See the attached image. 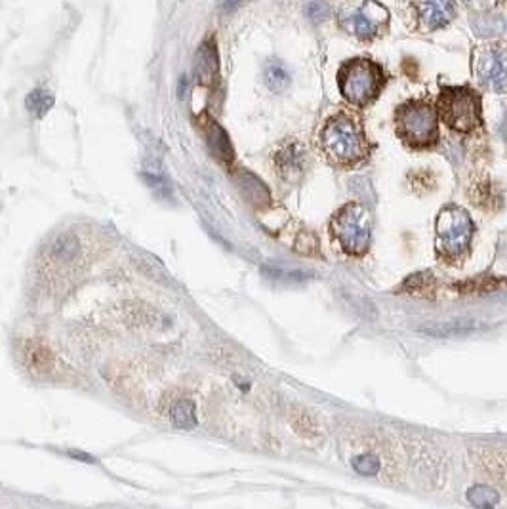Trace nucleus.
Here are the masks:
<instances>
[{
  "instance_id": "39448f33",
  "label": "nucleus",
  "mask_w": 507,
  "mask_h": 509,
  "mask_svg": "<svg viewBox=\"0 0 507 509\" xmlns=\"http://www.w3.org/2000/svg\"><path fill=\"white\" fill-rule=\"evenodd\" d=\"M440 117L456 132H473L481 124V99L469 88H446L439 98Z\"/></svg>"
},
{
  "instance_id": "ddd939ff",
  "label": "nucleus",
  "mask_w": 507,
  "mask_h": 509,
  "mask_svg": "<svg viewBox=\"0 0 507 509\" xmlns=\"http://www.w3.org/2000/svg\"><path fill=\"white\" fill-rule=\"evenodd\" d=\"M238 184H240V189L250 203L257 204V206H265L269 203V191L254 174L240 172L238 174Z\"/></svg>"
},
{
  "instance_id": "f3484780",
  "label": "nucleus",
  "mask_w": 507,
  "mask_h": 509,
  "mask_svg": "<svg viewBox=\"0 0 507 509\" xmlns=\"http://www.w3.org/2000/svg\"><path fill=\"white\" fill-rule=\"evenodd\" d=\"M467 500H469L471 505H475L479 509H492L500 502V494L486 485H477L469 488Z\"/></svg>"
},
{
  "instance_id": "20e7f679",
  "label": "nucleus",
  "mask_w": 507,
  "mask_h": 509,
  "mask_svg": "<svg viewBox=\"0 0 507 509\" xmlns=\"http://www.w3.org/2000/svg\"><path fill=\"white\" fill-rule=\"evenodd\" d=\"M399 134L412 147H429L439 138L437 113L425 101H410L397 113Z\"/></svg>"
},
{
  "instance_id": "f257e3e1",
  "label": "nucleus",
  "mask_w": 507,
  "mask_h": 509,
  "mask_svg": "<svg viewBox=\"0 0 507 509\" xmlns=\"http://www.w3.org/2000/svg\"><path fill=\"white\" fill-rule=\"evenodd\" d=\"M321 145L326 157L340 166H355L370 153L364 132L357 121L347 115H336L324 124Z\"/></svg>"
},
{
  "instance_id": "7ed1b4c3",
  "label": "nucleus",
  "mask_w": 507,
  "mask_h": 509,
  "mask_svg": "<svg viewBox=\"0 0 507 509\" xmlns=\"http://www.w3.org/2000/svg\"><path fill=\"white\" fill-rule=\"evenodd\" d=\"M372 216L367 206L351 203L343 206L332 220V233L342 248L349 254H364L370 245Z\"/></svg>"
},
{
  "instance_id": "6ab92c4d",
  "label": "nucleus",
  "mask_w": 507,
  "mask_h": 509,
  "mask_svg": "<svg viewBox=\"0 0 507 509\" xmlns=\"http://www.w3.org/2000/svg\"><path fill=\"white\" fill-rule=\"evenodd\" d=\"M79 254V239L73 233H63L57 237L54 245V256L60 259H73Z\"/></svg>"
},
{
  "instance_id": "9b49d317",
  "label": "nucleus",
  "mask_w": 507,
  "mask_h": 509,
  "mask_svg": "<svg viewBox=\"0 0 507 509\" xmlns=\"http://www.w3.org/2000/svg\"><path fill=\"white\" fill-rule=\"evenodd\" d=\"M206 141L208 147L212 151L216 159L223 162V164H231L233 159H235V151H233L231 141H229V135L220 124L216 121H208L206 124Z\"/></svg>"
},
{
  "instance_id": "4468645a",
  "label": "nucleus",
  "mask_w": 507,
  "mask_h": 509,
  "mask_svg": "<svg viewBox=\"0 0 507 509\" xmlns=\"http://www.w3.org/2000/svg\"><path fill=\"white\" fill-rule=\"evenodd\" d=\"M477 328H481V325H475L471 320H452V323H440V325H431V326H420L418 332L429 334V336H456V334H467Z\"/></svg>"
},
{
  "instance_id": "0eeeda50",
  "label": "nucleus",
  "mask_w": 507,
  "mask_h": 509,
  "mask_svg": "<svg viewBox=\"0 0 507 509\" xmlns=\"http://www.w3.org/2000/svg\"><path fill=\"white\" fill-rule=\"evenodd\" d=\"M387 23V10L376 2H364L340 16V25L359 38L376 37Z\"/></svg>"
},
{
  "instance_id": "dca6fc26",
  "label": "nucleus",
  "mask_w": 507,
  "mask_h": 509,
  "mask_svg": "<svg viewBox=\"0 0 507 509\" xmlns=\"http://www.w3.org/2000/svg\"><path fill=\"white\" fill-rule=\"evenodd\" d=\"M170 418L176 427H182V430H193L196 425L195 405H193V401L189 399L177 401L176 405L172 406Z\"/></svg>"
},
{
  "instance_id": "f8f14e48",
  "label": "nucleus",
  "mask_w": 507,
  "mask_h": 509,
  "mask_svg": "<svg viewBox=\"0 0 507 509\" xmlns=\"http://www.w3.org/2000/svg\"><path fill=\"white\" fill-rule=\"evenodd\" d=\"M195 71L204 82H212L218 77L220 63H218V50L214 43H202L195 55Z\"/></svg>"
},
{
  "instance_id": "1a4fd4ad",
  "label": "nucleus",
  "mask_w": 507,
  "mask_h": 509,
  "mask_svg": "<svg viewBox=\"0 0 507 509\" xmlns=\"http://www.w3.org/2000/svg\"><path fill=\"white\" fill-rule=\"evenodd\" d=\"M416 10L420 12L422 25L428 31L445 27L454 18V6L450 2H420L416 4Z\"/></svg>"
},
{
  "instance_id": "a211bd4d",
  "label": "nucleus",
  "mask_w": 507,
  "mask_h": 509,
  "mask_svg": "<svg viewBox=\"0 0 507 509\" xmlns=\"http://www.w3.org/2000/svg\"><path fill=\"white\" fill-rule=\"evenodd\" d=\"M263 77H265V84H267V88L273 90V92H282V90L290 84V74H288L286 69L282 67V65H279V63H271V65H267Z\"/></svg>"
},
{
  "instance_id": "9d476101",
  "label": "nucleus",
  "mask_w": 507,
  "mask_h": 509,
  "mask_svg": "<svg viewBox=\"0 0 507 509\" xmlns=\"http://www.w3.org/2000/svg\"><path fill=\"white\" fill-rule=\"evenodd\" d=\"M306 168V155L298 143H288L277 153V170L286 179H296Z\"/></svg>"
},
{
  "instance_id": "2eb2a0df",
  "label": "nucleus",
  "mask_w": 507,
  "mask_h": 509,
  "mask_svg": "<svg viewBox=\"0 0 507 509\" xmlns=\"http://www.w3.org/2000/svg\"><path fill=\"white\" fill-rule=\"evenodd\" d=\"M25 107H27V111H31L37 118H44L50 113V109L54 107V96L48 90L37 88L25 98Z\"/></svg>"
},
{
  "instance_id": "aec40b11",
  "label": "nucleus",
  "mask_w": 507,
  "mask_h": 509,
  "mask_svg": "<svg viewBox=\"0 0 507 509\" xmlns=\"http://www.w3.org/2000/svg\"><path fill=\"white\" fill-rule=\"evenodd\" d=\"M353 467H355V471L361 473V475L374 477V475H378V471H379V462H378V458H374V456L364 454V456H359V458H355Z\"/></svg>"
},
{
  "instance_id": "423d86ee",
  "label": "nucleus",
  "mask_w": 507,
  "mask_h": 509,
  "mask_svg": "<svg viewBox=\"0 0 507 509\" xmlns=\"http://www.w3.org/2000/svg\"><path fill=\"white\" fill-rule=\"evenodd\" d=\"M473 237V221L458 206L445 208L437 220V246L446 258H462Z\"/></svg>"
},
{
  "instance_id": "f03ea898",
  "label": "nucleus",
  "mask_w": 507,
  "mask_h": 509,
  "mask_svg": "<svg viewBox=\"0 0 507 509\" xmlns=\"http://www.w3.org/2000/svg\"><path fill=\"white\" fill-rule=\"evenodd\" d=\"M338 82H340V92L349 104L367 107L381 92L385 84V73L376 62L357 57L343 63L338 73Z\"/></svg>"
},
{
  "instance_id": "6e6552de",
  "label": "nucleus",
  "mask_w": 507,
  "mask_h": 509,
  "mask_svg": "<svg viewBox=\"0 0 507 509\" xmlns=\"http://www.w3.org/2000/svg\"><path fill=\"white\" fill-rule=\"evenodd\" d=\"M475 71L494 92L507 94V50L484 46L475 54Z\"/></svg>"
}]
</instances>
